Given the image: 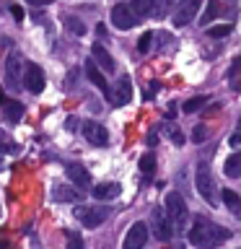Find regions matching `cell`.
<instances>
[{
	"mask_svg": "<svg viewBox=\"0 0 241 249\" xmlns=\"http://www.w3.org/2000/svg\"><path fill=\"white\" fill-rule=\"evenodd\" d=\"M221 197H223V202H225V208L231 210L233 215H241V197L233 190H223L221 192Z\"/></svg>",
	"mask_w": 241,
	"mask_h": 249,
	"instance_id": "44dd1931",
	"label": "cell"
},
{
	"mask_svg": "<svg viewBox=\"0 0 241 249\" xmlns=\"http://www.w3.org/2000/svg\"><path fill=\"white\" fill-rule=\"evenodd\" d=\"M65 127H68V130H75V127H78V120H75V117H68Z\"/></svg>",
	"mask_w": 241,
	"mask_h": 249,
	"instance_id": "836d02e7",
	"label": "cell"
},
{
	"mask_svg": "<svg viewBox=\"0 0 241 249\" xmlns=\"http://www.w3.org/2000/svg\"><path fill=\"white\" fill-rule=\"evenodd\" d=\"M0 104H5V99H3V89H0Z\"/></svg>",
	"mask_w": 241,
	"mask_h": 249,
	"instance_id": "d590c367",
	"label": "cell"
},
{
	"mask_svg": "<svg viewBox=\"0 0 241 249\" xmlns=\"http://www.w3.org/2000/svg\"><path fill=\"white\" fill-rule=\"evenodd\" d=\"M3 117L8 122H18L23 117V104H18V101H5L3 104Z\"/></svg>",
	"mask_w": 241,
	"mask_h": 249,
	"instance_id": "ffe728a7",
	"label": "cell"
},
{
	"mask_svg": "<svg viewBox=\"0 0 241 249\" xmlns=\"http://www.w3.org/2000/svg\"><path fill=\"white\" fill-rule=\"evenodd\" d=\"M21 81H23V60L18 52H11L5 60V86L8 91H21Z\"/></svg>",
	"mask_w": 241,
	"mask_h": 249,
	"instance_id": "277c9868",
	"label": "cell"
},
{
	"mask_svg": "<svg viewBox=\"0 0 241 249\" xmlns=\"http://www.w3.org/2000/svg\"><path fill=\"white\" fill-rule=\"evenodd\" d=\"M65 174H68V179L78 187V190L91 187V174H88V169H86V166H81V163H68Z\"/></svg>",
	"mask_w": 241,
	"mask_h": 249,
	"instance_id": "5bb4252c",
	"label": "cell"
},
{
	"mask_svg": "<svg viewBox=\"0 0 241 249\" xmlns=\"http://www.w3.org/2000/svg\"><path fill=\"white\" fill-rule=\"evenodd\" d=\"M0 140H3V130H0Z\"/></svg>",
	"mask_w": 241,
	"mask_h": 249,
	"instance_id": "8d00e7d4",
	"label": "cell"
},
{
	"mask_svg": "<svg viewBox=\"0 0 241 249\" xmlns=\"http://www.w3.org/2000/svg\"><path fill=\"white\" fill-rule=\"evenodd\" d=\"M145 241H148V223L138 221V223L130 226L127 236H124V241H122V249H143Z\"/></svg>",
	"mask_w": 241,
	"mask_h": 249,
	"instance_id": "ba28073f",
	"label": "cell"
},
{
	"mask_svg": "<svg viewBox=\"0 0 241 249\" xmlns=\"http://www.w3.org/2000/svg\"><path fill=\"white\" fill-rule=\"evenodd\" d=\"M75 218L86 229H99L109 218V208H75Z\"/></svg>",
	"mask_w": 241,
	"mask_h": 249,
	"instance_id": "8992f818",
	"label": "cell"
},
{
	"mask_svg": "<svg viewBox=\"0 0 241 249\" xmlns=\"http://www.w3.org/2000/svg\"><path fill=\"white\" fill-rule=\"evenodd\" d=\"M29 5H34V8H39V5H50L52 0H26Z\"/></svg>",
	"mask_w": 241,
	"mask_h": 249,
	"instance_id": "1f68e13d",
	"label": "cell"
},
{
	"mask_svg": "<svg viewBox=\"0 0 241 249\" xmlns=\"http://www.w3.org/2000/svg\"><path fill=\"white\" fill-rule=\"evenodd\" d=\"M130 99H132V81H130V75H122L112 101H114V107H124V104H130Z\"/></svg>",
	"mask_w": 241,
	"mask_h": 249,
	"instance_id": "9a60e30c",
	"label": "cell"
},
{
	"mask_svg": "<svg viewBox=\"0 0 241 249\" xmlns=\"http://www.w3.org/2000/svg\"><path fill=\"white\" fill-rule=\"evenodd\" d=\"M166 130H169V138L174 140V145H184V135H182V132L174 130V127H166Z\"/></svg>",
	"mask_w": 241,
	"mask_h": 249,
	"instance_id": "f1b7e54d",
	"label": "cell"
},
{
	"mask_svg": "<svg viewBox=\"0 0 241 249\" xmlns=\"http://www.w3.org/2000/svg\"><path fill=\"white\" fill-rule=\"evenodd\" d=\"M223 171H225V177H231V179H241V151L231 153L228 159H225Z\"/></svg>",
	"mask_w": 241,
	"mask_h": 249,
	"instance_id": "d6986e66",
	"label": "cell"
},
{
	"mask_svg": "<svg viewBox=\"0 0 241 249\" xmlns=\"http://www.w3.org/2000/svg\"><path fill=\"white\" fill-rule=\"evenodd\" d=\"M26 89L31 93H42L44 91V70L36 62H26Z\"/></svg>",
	"mask_w": 241,
	"mask_h": 249,
	"instance_id": "4fadbf2b",
	"label": "cell"
},
{
	"mask_svg": "<svg viewBox=\"0 0 241 249\" xmlns=\"http://www.w3.org/2000/svg\"><path fill=\"white\" fill-rule=\"evenodd\" d=\"M112 23H114L117 29L127 31V29H132V26L138 23V16H135V11H132L130 5L120 3V5H114V8H112Z\"/></svg>",
	"mask_w": 241,
	"mask_h": 249,
	"instance_id": "9c48e42d",
	"label": "cell"
},
{
	"mask_svg": "<svg viewBox=\"0 0 241 249\" xmlns=\"http://www.w3.org/2000/svg\"><path fill=\"white\" fill-rule=\"evenodd\" d=\"M0 169H3V159H0Z\"/></svg>",
	"mask_w": 241,
	"mask_h": 249,
	"instance_id": "74e56055",
	"label": "cell"
},
{
	"mask_svg": "<svg viewBox=\"0 0 241 249\" xmlns=\"http://www.w3.org/2000/svg\"><path fill=\"white\" fill-rule=\"evenodd\" d=\"M130 8L138 18H161L169 8V0H132Z\"/></svg>",
	"mask_w": 241,
	"mask_h": 249,
	"instance_id": "5b68a950",
	"label": "cell"
},
{
	"mask_svg": "<svg viewBox=\"0 0 241 249\" xmlns=\"http://www.w3.org/2000/svg\"><path fill=\"white\" fill-rule=\"evenodd\" d=\"M65 249H83V236H81V233H70V236H68V247Z\"/></svg>",
	"mask_w": 241,
	"mask_h": 249,
	"instance_id": "83f0119b",
	"label": "cell"
},
{
	"mask_svg": "<svg viewBox=\"0 0 241 249\" xmlns=\"http://www.w3.org/2000/svg\"><path fill=\"white\" fill-rule=\"evenodd\" d=\"M0 213H3V210H0Z\"/></svg>",
	"mask_w": 241,
	"mask_h": 249,
	"instance_id": "f35d334b",
	"label": "cell"
},
{
	"mask_svg": "<svg viewBox=\"0 0 241 249\" xmlns=\"http://www.w3.org/2000/svg\"><path fill=\"white\" fill-rule=\"evenodd\" d=\"M166 215H169V221L174 223V231L179 229L182 231L184 226H187V215H189V210H187V202H184V197L179 192H169L166 195Z\"/></svg>",
	"mask_w": 241,
	"mask_h": 249,
	"instance_id": "7a4b0ae2",
	"label": "cell"
},
{
	"mask_svg": "<svg viewBox=\"0 0 241 249\" xmlns=\"http://www.w3.org/2000/svg\"><path fill=\"white\" fill-rule=\"evenodd\" d=\"M194 187H197L200 197L207 200L210 205H215V202H218V197H215V182H213V174H210L207 163H200V166H197V174H194Z\"/></svg>",
	"mask_w": 241,
	"mask_h": 249,
	"instance_id": "3957f363",
	"label": "cell"
},
{
	"mask_svg": "<svg viewBox=\"0 0 241 249\" xmlns=\"http://www.w3.org/2000/svg\"><path fill=\"white\" fill-rule=\"evenodd\" d=\"M231 31H233L231 23H218V26H210L207 29V36L210 39H223V36H228Z\"/></svg>",
	"mask_w": 241,
	"mask_h": 249,
	"instance_id": "603a6c76",
	"label": "cell"
},
{
	"mask_svg": "<svg viewBox=\"0 0 241 249\" xmlns=\"http://www.w3.org/2000/svg\"><path fill=\"white\" fill-rule=\"evenodd\" d=\"M0 153H16V145H3V140H0Z\"/></svg>",
	"mask_w": 241,
	"mask_h": 249,
	"instance_id": "d6a6232c",
	"label": "cell"
},
{
	"mask_svg": "<svg viewBox=\"0 0 241 249\" xmlns=\"http://www.w3.org/2000/svg\"><path fill=\"white\" fill-rule=\"evenodd\" d=\"M83 135H86V140H88L91 145H106L109 143V132H106V127L104 124H99V122H86L83 124Z\"/></svg>",
	"mask_w": 241,
	"mask_h": 249,
	"instance_id": "7c38bea8",
	"label": "cell"
},
{
	"mask_svg": "<svg viewBox=\"0 0 241 249\" xmlns=\"http://www.w3.org/2000/svg\"><path fill=\"white\" fill-rule=\"evenodd\" d=\"M86 75H88V81L96 86V89L104 93L106 99H114V93H112V89H109V83H106V78H104V73H101V68L96 65L93 60H88L86 62Z\"/></svg>",
	"mask_w": 241,
	"mask_h": 249,
	"instance_id": "8fae6325",
	"label": "cell"
},
{
	"mask_svg": "<svg viewBox=\"0 0 241 249\" xmlns=\"http://www.w3.org/2000/svg\"><path fill=\"white\" fill-rule=\"evenodd\" d=\"M153 169H155V156L153 153H145L143 159H140V171H143L145 177H151Z\"/></svg>",
	"mask_w": 241,
	"mask_h": 249,
	"instance_id": "484cf974",
	"label": "cell"
},
{
	"mask_svg": "<svg viewBox=\"0 0 241 249\" xmlns=\"http://www.w3.org/2000/svg\"><path fill=\"white\" fill-rule=\"evenodd\" d=\"M151 44H153V31H145V34L138 39V52L145 54L148 50H151Z\"/></svg>",
	"mask_w": 241,
	"mask_h": 249,
	"instance_id": "4316f807",
	"label": "cell"
},
{
	"mask_svg": "<svg viewBox=\"0 0 241 249\" xmlns=\"http://www.w3.org/2000/svg\"><path fill=\"white\" fill-rule=\"evenodd\" d=\"M225 239H231V231L205 221V218H197L194 226L189 229V241L194 247H200V249H213V247H218Z\"/></svg>",
	"mask_w": 241,
	"mask_h": 249,
	"instance_id": "6da1fadb",
	"label": "cell"
},
{
	"mask_svg": "<svg viewBox=\"0 0 241 249\" xmlns=\"http://www.w3.org/2000/svg\"><path fill=\"white\" fill-rule=\"evenodd\" d=\"M205 138H207V130H205V127H194V132H192V140H194V143H202Z\"/></svg>",
	"mask_w": 241,
	"mask_h": 249,
	"instance_id": "f546056e",
	"label": "cell"
},
{
	"mask_svg": "<svg viewBox=\"0 0 241 249\" xmlns=\"http://www.w3.org/2000/svg\"><path fill=\"white\" fill-rule=\"evenodd\" d=\"M205 104H207V96H192L189 101H184V112L192 114V112H197V109H202Z\"/></svg>",
	"mask_w": 241,
	"mask_h": 249,
	"instance_id": "d4e9b609",
	"label": "cell"
},
{
	"mask_svg": "<svg viewBox=\"0 0 241 249\" xmlns=\"http://www.w3.org/2000/svg\"><path fill=\"white\" fill-rule=\"evenodd\" d=\"M11 13H13L16 21H23V8L21 5H11Z\"/></svg>",
	"mask_w": 241,
	"mask_h": 249,
	"instance_id": "4dcf8cb0",
	"label": "cell"
},
{
	"mask_svg": "<svg viewBox=\"0 0 241 249\" xmlns=\"http://www.w3.org/2000/svg\"><path fill=\"white\" fill-rule=\"evenodd\" d=\"M202 0H179V8L174 13V26H187L189 21H194V16L200 11Z\"/></svg>",
	"mask_w": 241,
	"mask_h": 249,
	"instance_id": "30bf717a",
	"label": "cell"
},
{
	"mask_svg": "<svg viewBox=\"0 0 241 249\" xmlns=\"http://www.w3.org/2000/svg\"><path fill=\"white\" fill-rule=\"evenodd\" d=\"M65 26L73 31L75 36H83L86 34V23L81 18H75V16H65Z\"/></svg>",
	"mask_w": 241,
	"mask_h": 249,
	"instance_id": "cb8c5ba5",
	"label": "cell"
},
{
	"mask_svg": "<svg viewBox=\"0 0 241 249\" xmlns=\"http://www.w3.org/2000/svg\"><path fill=\"white\" fill-rule=\"evenodd\" d=\"M52 197L60 202H81L83 195H81V190H70V187H54Z\"/></svg>",
	"mask_w": 241,
	"mask_h": 249,
	"instance_id": "ac0fdd59",
	"label": "cell"
},
{
	"mask_svg": "<svg viewBox=\"0 0 241 249\" xmlns=\"http://www.w3.org/2000/svg\"><path fill=\"white\" fill-rule=\"evenodd\" d=\"M120 192H122V187L117 182H101L96 187H91V195L96 200H114V197H120Z\"/></svg>",
	"mask_w": 241,
	"mask_h": 249,
	"instance_id": "2e32d148",
	"label": "cell"
},
{
	"mask_svg": "<svg viewBox=\"0 0 241 249\" xmlns=\"http://www.w3.org/2000/svg\"><path fill=\"white\" fill-rule=\"evenodd\" d=\"M91 54H93V62H96L104 73H114V60H112V54L104 50V44H93Z\"/></svg>",
	"mask_w": 241,
	"mask_h": 249,
	"instance_id": "e0dca14e",
	"label": "cell"
},
{
	"mask_svg": "<svg viewBox=\"0 0 241 249\" xmlns=\"http://www.w3.org/2000/svg\"><path fill=\"white\" fill-rule=\"evenodd\" d=\"M221 13V3H218V0H207V8H205V13H202V18H200V23H207L215 18V16Z\"/></svg>",
	"mask_w": 241,
	"mask_h": 249,
	"instance_id": "7402d4cb",
	"label": "cell"
},
{
	"mask_svg": "<svg viewBox=\"0 0 241 249\" xmlns=\"http://www.w3.org/2000/svg\"><path fill=\"white\" fill-rule=\"evenodd\" d=\"M239 68H241V57H239V60L231 65V70H228V73H231V75H236V73H239Z\"/></svg>",
	"mask_w": 241,
	"mask_h": 249,
	"instance_id": "e575fe53",
	"label": "cell"
},
{
	"mask_svg": "<svg viewBox=\"0 0 241 249\" xmlns=\"http://www.w3.org/2000/svg\"><path fill=\"white\" fill-rule=\"evenodd\" d=\"M151 223H153V233H155V239H158V241H169L171 236H174V223L169 221L166 210L155 208L153 215H151Z\"/></svg>",
	"mask_w": 241,
	"mask_h": 249,
	"instance_id": "52a82bcc",
	"label": "cell"
}]
</instances>
